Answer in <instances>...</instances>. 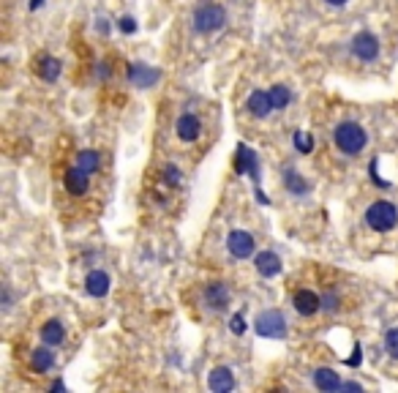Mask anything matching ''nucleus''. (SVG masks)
<instances>
[{"label": "nucleus", "instance_id": "f257e3e1", "mask_svg": "<svg viewBox=\"0 0 398 393\" xmlns=\"http://www.w3.org/2000/svg\"><path fill=\"white\" fill-rule=\"evenodd\" d=\"M333 140H336V148H338L341 153H346V156H358L365 148V143H368V134H365V128L360 123L344 121V123L336 126Z\"/></svg>", "mask_w": 398, "mask_h": 393}, {"label": "nucleus", "instance_id": "f03ea898", "mask_svg": "<svg viewBox=\"0 0 398 393\" xmlns=\"http://www.w3.org/2000/svg\"><path fill=\"white\" fill-rule=\"evenodd\" d=\"M365 224L374 230V233H390L398 224V208L387 199L374 202L368 211H365Z\"/></svg>", "mask_w": 398, "mask_h": 393}, {"label": "nucleus", "instance_id": "7ed1b4c3", "mask_svg": "<svg viewBox=\"0 0 398 393\" xmlns=\"http://www.w3.org/2000/svg\"><path fill=\"white\" fill-rule=\"evenodd\" d=\"M226 22V11L216 3H205L194 11V31L197 33H213L219 31L221 25Z\"/></svg>", "mask_w": 398, "mask_h": 393}, {"label": "nucleus", "instance_id": "20e7f679", "mask_svg": "<svg viewBox=\"0 0 398 393\" xmlns=\"http://www.w3.org/2000/svg\"><path fill=\"white\" fill-rule=\"evenodd\" d=\"M254 331L262 339H284L287 336V317L281 311H276V309L262 311L257 322H254Z\"/></svg>", "mask_w": 398, "mask_h": 393}, {"label": "nucleus", "instance_id": "39448f33", "mask_svg": "<svg viewBox=\"0 0 398 393\" xmlns=\"http://www.w3.org/2000/svg\"><path fill=\"white\" fill-rule=\"evenodd\" d=\"M235 172L248 175L254 180V186H260V159L248 145H238V156H235Z\"/></svg>", "mask_w": 398, "mask_h": 393}, {"label": "nucleus", "instance_id": "423d86ee", "mask_svg": "<svg viewBox=\"0 0 398 393\" xmlns=\"http://www.w3.org/2000/svg\"><path fill=\"white\" fill-rule=\"evenodd\" d=\"M352 55L358 57V60H363V63H371V60H377L380 57V38L374 36V33H358V36L352 38Z\"/></svg>", "mask_w": 398, "mask_h": 393}, {"label": "nucleus", "instance_id": "0eeeda50", "mask_svg": "<svg viewBox=\"0 0 398 393\" xmlns=\"http://www.w3.org/2000/svg\"><path fill=\"white\" fill-rule=\"evenodd\" d=\"M254 235L245 233V230H232L229 238H226V249L235 260H248L254 254Z\"/></svg>", "mask_w": 398, "mask_h": 393}, {"label": "nucleus", "instance_id": "6e6552de", "mask_svg": "<svg viewBox=\"0 0 398 393\" xmlns=\"http://www.w3.org/2000/svg\"><path fill=\"white\" fill-rule=\"evenodd\" d=\"M292 306L297 314H303V317H314L319 309H322V298L311 292V289H297L292 298Z\"/></svg>", "mask_w": 398, "mask_h": 393}, {"label": "nucleus", "instance_id": "1a4fd4ad", "mask_svg": "<svg viewBox=\"0 0 398 393\" xmlns=\"http://www.w3.org/2000/svg\"><path fill=\"white\" fill-rule=\"evenodd\" d=\"M175 131H177V137L183 140V143H197L199 140V134H202V123H199V118L197 115H180L177 118V126H175Z\"/></svg>", "mask_w": 398, "mask_h": 393}, {"label": "nucleus", "instance_id": "9d476101", "mask_svg": "<svg viewBox=\"0 0 398 393\" xmlns=\"http://www.w3.org/2000/svg\"><path fill=\"white\" fill-rule=\"evenodd\" d=\"M254 265H257V273L265 276V279H273L281 273V257H278L276 251H260L257 257H254Z\"/></svg>", "mask_w": 398, "mask_h": 393}, {"label": "nucleus", "instance_id": "9b49d317", "mask_svg": "<svg viewBox=\"0 0 398 393\" xmlns=\"http://www.w3.org/2000/svg\"><path fill=\"white\" fill-rule=\"evenodd\" d=\"M158 77L161 74L156 69H150V66H145V63H131L128 66V79H131L134 88H150Z\"/></svg>", "mask_w": 398, "mask_h": 393}, {"label": "nucleus", "instance_id": "f8f14e48", "mask_svg": "<svg viewBox=\"0 0 398 393\" xmlns=\"http://www.w3.org/2000/svg\"><path fill=\"white\" fill-rule=\"evenodd\" d=\"M109 287H112L109 273H104V270H90V273H87L85 292L90 298H104L106 292H109Z\"/></svg>", "mask_w": 398, "mask_h": 393}, {"label": "nucleus", "instance_id": "ddd939ff", "mask_svg": "<svg viewBox=\"0 0 398 393\" xmlns=\"http://www.w3.org/2000/svg\"><path fill=\"white\" fill-rule=\"evenodd\" d=\"M245 107L248 112L254 115V118H267L270 112H273V99H270V90L267 93H262V90H254L251 96H248V101H245Z\"/></svg>", "mask_w": 398, "mask_h": 393}, {"label": "nucleus", "instance_id": "4468645a", "mask_svg": "<svg viewBox=\"0 0 398 393\" xmlns=\"http://www.w3.org/2000/svg\"><path fill=\"white\" fill-rule=\"evenodd\" d=\"M205 304L213 309V311H224L229 306V289H226L224 282H213L205 289Z\"/></svg>", "mask_w": 398, "mask_h": 393}, {"label": "nucleus", "instance_id": "2eb2a0df", "mask_svg": "<svg viewBox=\"0 0 398 393\" xmlns=\"http://www.w3.org/2000/svg\"><path fill=\"white\" fill-rule=\"evenodd\" d=\"M314 385H316V391H322V393H333V391H341V388H344L338 372H333V369H316V372H314Z\"/></svg>", "mask_w": 398, "mask_h": 393}, {"label": "nucleus", "instance_id": "dca6fc26", "mask_svg": "<svg viewBox=\"0 0 398 393\" xmlns=\"http://www.w3.org/2000/svg\"><path fill=\"white\" fill-rule=\"evenodd\" d=\"M63 183H66V192H71L74 196L85 194L87 183H90V172H85L82 167H71L66 172V178H63Z\"/></svg>", "mask_w": 398, "mask_h": 393}, {"label": "nucleus", "instance_id": "f3484780", "mask_svg": "<svg viewBox=\"0 0 398 393\" xmlns=\"http://www.w3.org/2000/svg\"><path fill=\"white\" fill-rule=\"evenodd\" d=\"M208 388L210 391H216V393L232 391V388H235V377H232V372H229L226 366H216L208 377Z\"/></svg>", "mask_w": 398, "mask_h": 393}, {"label": "nucleus", "instance_id": "a211bd4d", "mask_svg": "<svg viewBox=\"0 0 398 393\" xmlns=\"http://www.w3.org/2000/svg\"><path fill=\"white\" fill-rule=\"evenodd\" d=\"M63 339H66V328H63L60 320H50L41 325V341H44V344L57 347V344H63Z\"/></svg>", "mask_w": 398, "mask_h": 393}, {"label": "nucleus", "instance_id": "6ab92c4d", "mask_svg": "<svg viewBox=\"0 0 398 393\" xmlns=\"http://www.w3.org/2000/svg\"><path fill=\"white\" fill-rule=\"evenodd\" d=\"M50 347V344H47ZM47 347H38L33 350V355H31V366H33V372H50L55 366V353L52 350H47Z\"/></svg>", "mask_w": 398, "mask_h": 393}, {"label": "nucleus", "instance_id": "aec40b11", "mask_svg": "<svg viewBox=\"0 0 398 393\" xmlns=\"http://www.w3.org/2000/svg\"><path fill=\"white\" fill-rule=\"evenodd\" d=\"M60 69H63V66H60V60H57V57H44L38 74H41V79H44V82H55V79L60 77Z\"/></svg>", "mask_w": 398, "mask_h": 393}, {"label": "nucleus", "instance_id": "412c9836", "mask_svg": "<svg viewBox=\"0 0 398 393\" xmlns=\"http://www.w3.org/2000/svg\"><path fill=\"white\" fill-rule=\"evenodd\" d=\"M284 186H287L292 194H306V192H309V183L300 178L294 170H287V172H284Z\"/></svg>", "mask_w": 398, "mask_h": 393}, {"label": "nucleus", "instance_id": "4be33fe9", "mask_svg": "<svg viewBox=\"0 0 398 393\" xmlns=\"http://www.w3.org/2000/svg\"><path fill=\"white\" fill-rule=\"evenodd\" d=\"M77 167H82L85 172L93 175V172L101 167V159H99V153H96V150H82V153L77 156Z\"/></svg>", "mask_w": 398, "mask_h": 393}, {"label": "nucleus", "instance_id": "5701e85b", "mask_svg": "<svg viewBox=\"0 0 398 393\" xmlns=\"http://www.w3.org/2000/svg\"><path fill=\"white\" fill-rule=\"evenodd\" d=\"M270 99H273V107L284 109L289 101H292V93H289L287 85H273V88H270Z\"/></svg>", "mask_w": 398, "mask_h": 393}, {"label": "nucleus", "instance_id": "b1692460", "mask_svg": "<svg viewBox=\"0 0 398 393\" xmlns=\"http://www.w3.org/2000/svg\"><path fill=\"white\" fill-rule=\"evenodd\" d=\"M292 143L297 148V153H311L314 150V137L309 131H294Z\"/></svg>", "mask_w": 398, "mask_h": 393}, {"label": "nucleus", "instance_id": "393cba45", "mask_svg": "<svg viewBox=\"0 0 398 393\" xmlns=\"http://www.w3.org/2000/svg\"><path fill=\"white\" fill-rule=\"evenodd\" d=\"M385 350H387V355L398 360V328L385 333Z\"/></svg>", "mask_w": 398, "mask_h": 393}, {"label": "nucleus", "instance_id": "a878e982", "mask_svg": "<svg viewBox=\"0 0 398 393\" xmlns=\"http://www.w3.org/2000/svg\"><path fill=\"white\" fill-rule=\"evenodd\" d=\"M164 180H167L170 186H177V183L183 180V175H180V170H177L175 164H167V167H164Z\"/></svg>", "mask_w": 398, "mask_h": 393}, {"label": "nucleus", "instance_id": "bb28decb", "mask_svg": "<svg viewBox=\"0 0 398 393\" xmlns=\"http://www.w3.org/2000/svg\"><path fill=\"white\" fill-rule=\"evenodd\" d=\"M229 331H232L235 336H243V333H245V320H243L241 314H235V317H232V322H229Z\"/></svg>", "mask_w": 398, "mask_h": 393}, {"label": "nucleus", "instance_id": "cd10ccee", "mask_svg": "<svg viewBox=\"0 0 398 393\" xmlns=\"http://www.w3.org/2000/svg\"><path fill=\"white\" fill-rule=\"evenodd\" d=\"M322 309H325V311H336V309H338V295H336V292H328V295L322 298Z\"/></svg>", "mask_w": 398, "mask_h": 393}, {"label": "nucleus", "instance_id": "c85d7f7f", "mask_svg": "<svg viewBox=\"0 0 398 393\" xmlns=\"http://www.w3.org/2000/svg\"><path fill=\"white\" fill-rule=\"evenodd\" d=\"M121 31H123V33H137V19H134V17H123L121 19Z\"/></svg>", "mask_w": 398, "mask_h": 393}, {"label": "nucleus", "instance_id": "c756f323", "mask_svg": "<svg viewBox=\"0 0 398 393\" xmlns=\"http://www.w3.org/2000/svg\"><path fill=\"white\" fill-rule=\"evenodd\" d=\"M360 360H363V350H360V344H358L352 358H346V363H349V366H360Z\"/></svg>", "mask_w": 398, "mask_h": 393}, {"label": "nucleus", "instance_id": "7c9ffc66", "mask_svg": "<svg viewBox=\"0 0 398 393\" xmlns=\"http://www.w3.org/2000/svg\"><path fill=\"white\" fill-rule=\"evenodd\" d=\"M368 172H371V178L377 180V186H382V189H387V186H390L387 180H382V178H380V172H377V161H374V164L368 167Z\"/></svg>", "mask_w": 398, "mask_h": 393}, {"label": "nucleus", "instance_id": "2f4dec72", "mask_svg": "<svg viewBox=\"0 0 398 393\" xmlns=\"http://www.w3.org/2000/svg\"><path fill=\"white\" fill-rule=\"evenodd\" d=\"M254 189H257V202H262V205H270V199H267V194L262 192L260 186H254Z\"/></svg>", "mask_w": 398, "mask_h": 393}, {"label": "nucleus", "instance_id": "473e14b6", "mask_svg": "<svg viewBox=\"0 0 398 393\" xmlns=\"http://www.w3.org/2000/svg\"><path fill=\"white\" fill-rule=\"evenodd\" d=\"M341 391H363V385H360V382H344Z\"/></svg>", "mask_w": 398, "mask_h": 393}, {"label": "nucleus", "instance_id": "72a5a7b5", "mask_svg": "<svg viewBox=\"0 0 398 393\" xmlns=\"http://www.w3.org/2000/svg\"><path fill=\"white\" fill-rule=\"evenodd\" d=\"M3 309H6V311L11 309V295H9V289H3Z\"/></svg>", "mask_w": 398, "mask_h": 393}, {"label": "nucleus", "instance_id": "f704fd0d", "mask_svg": "<svg viewBox=\"0 0 398 393\" xmlns=\"http://www.w3.org/2000/svg\"><path fill=\"white\" fill-rule=\"evenodd\" d=\"M63 388H66V385H63V380H55L52 382V391H63Z\"/></svg>", "mask_w": 398, "mask_h": 393}, {"label": "nucleus", "instance_id": "c9c22d12", "mask_svg": "<svg viewBox=\"0 0 398 393\" xmlns=\"http://www.w3.org/2000/svg\"><path fill=\"white\" fill-rule=\"evenodd\" d=\"M41 3H44V0H31V9H33V11L35 9H41Z\"/></svg>", "mask_w": 398, "mask_h": 393}, {"label": "nucleus", "instance_id": "e433bc0d", "mask_svg": "<svg viewBox=\"0 0 398 393\" xmlns=\"http://www.w3.org/2000/svg\"><path fill=\"white\" fill-rule=\"evenodd\" d=\"M328 3H330V6H344L346 0H328Z\"/></svg>", "mask_w": 398, "mask_h": 393}]
</instances>
